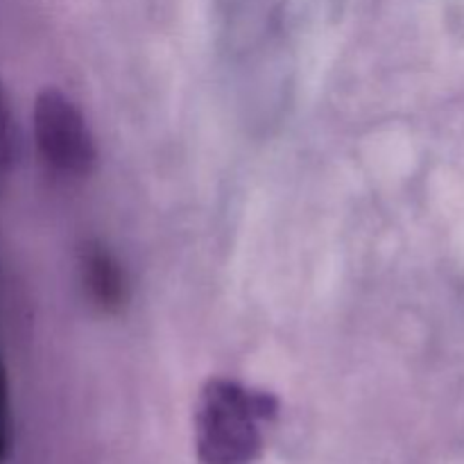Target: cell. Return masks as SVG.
I'll list each match as a JSON object with an SVG mask.
<instances>
[{
    "label": "cell",
    "mask_w": 464,
    "mask_h": 464,
    "mask_svg": "<svg viewBox=\"0 0 464 464\" xmlns=\"http://www.w3.org/2000/svg\"><path fill=\"white\" fill-rule=\"evenodd\" d=\"M36 152L50 172L66 179H84L98 166V145L84 113L63 91L48 86L32 111Z\"/></svg>",
    "instance_id": "obj_2"
},
{
    "label": "cell",
    "mask_w": 464,
    "mask_h": 464,
    "mask_svg": "<svg viewBox=\"0 0 464 464\" xmlns=\"http://www.w3.org/2000/svg\"><path fill=\"white\" fill-rule=\"evenodd\" d=\"M14 166V118L7 91L0 82V186L7 181Z\"/></svg>",
    "instance_id": "obj_4"
},
{
    "label": "cell",
    "mask_w": 464,
    "mask_h": 464,
    "mask_svg": "<svg viewBox=\"0 0 464 464\" xmlns=\"http://www.w3.org/2000/svg\"><path fill=\"white\" fill-rule=\"evenodd\" d=\"M80 270L84 288L89 290L91 299L98 304L102 311L116 313L127 302V279L121 263L116 261L111 252L102 243L84 245L80 258Z\"/></svg>",
    "instance_id": "obj_3"
},
{
    "label": "cell",
    "mask_w": 464,
    "mask_h": 464,
    "mask_svg": "<svg viewBox=\"0 0 464 464\" xmlns=\"http://www.w3.org/2000/svg\"><path fill=\"white\" fill-rule=\"evenodd\" d=\"M279 399L234 379L204 383L195 408V451L202 464H254L279 417Z\"/></svg>",
    "instance_id": "obj_1"
}]
</instances>
